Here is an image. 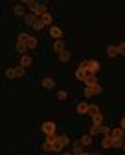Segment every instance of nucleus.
<instances>
[{"instance_id": "obj_5", "label": "nucleus", "mask_w": 125, "mask_h": 155, "mask_svg": "<svg viewBox=\"0 0 125 155\" xmlns=\"http://www.w3.org/2000/svg\"><path fill=\"white\" fill-rule=\"evenodd\" d=\"M50 37H53L55 41H61V39H62V30L57 28V26H52L50 28Z\"/></svg>"}, {"instance_id": "obj_18", "label": "nucleus", "mask_w": 125, "mask_h": 155, "mask_svg": "<svg viewBox=\"0 0 125 155\" xmlns=\"http://www.w3.org/2000/svg\"><path fill=\"white\" fill-rule=\"evenodd\" d=\"M33 28L37 30V31H40V30H44L46 26H44V22H43V18H40V17H37V21L33 22Z\"/></svg>"}, {"instance_id": "obj_27", "label": "nucleus", "mask_w": 125, "mask_h": 155, "mask_svg": "<svg viewBox=\"0 0 125 155\" xmlns=\"http://www.w3.org/2000/svg\"><path fill=\"white\" fill-rule=\"evenodd\" d=\"M43 150H44V151H53V142L46 140V142L43 144Z\"/></svg>"}, {"instance_id": "obj_28", "label": "nucleus", "mask_w": 125, "mask_h": 155, "mask_svg": "<svg viewBox=\"0 0 125 155\" xmlns=\"http://www.w3.org/2000/svg\"><path fill=\"white\" fill-rule=\"evenodd\" d=\"M57 98H59V100H61V102H65V100H66V98H68V94H66V92H65V91H59V92H57Z\"/></svg>"}, {"instance_id": "obj_4", "label": "nucleus", "mask_w": 125, "mask_h": 155, "mask_svg": "<svg viewBox=\"0 0 125 155\" xmlns=\"http://www.w3.org/2000/svg\"><path fill=\"white\" fill-rule=\"evenodd\" d=\"M87 72L88 74H98L99 72V63L98 61H87Z\"/></svg>"}, {"instance_id": "obj_15", "label": "nucleus", "mask_w": 125, "mask_h": 155, "mask_svg": "<svg viewBox=\"0 0 125 155\" xmlns=\"http://www.w3.org/2000/svg\"><path fill=\"white\" fill-rule=\"evenodd\" d=\"M70 57H72V54H70L68 50H65V52L59 54V61H61V63H66V61H70Z\"/></svg>"}, {"instance_id": "obj_19", "label": "nucleus", "mask_w": 125, "mask_h": 155, "mask_svg": "<svg viewBox=\"0 0 125 155\" xmlns=\"http://www.w3.org/2000/svg\"><path fill=\"white\" fill-rule=\"evenodd\" d=\"M37 21V15H33V13H28L26 17H24V22L26 24H30V26H33V22Z\"/></svg>"}, {"instance_id": "obj_34", "label": "nucleus", "mask_w": 125, "mask_h": 155, "mask_svg": "<svg viewBox=\"0 0 125 155\" xmlns=\"http://www.w3.org/2000/svg\"><path fill=\"white\" fill-rule=\"evenodd\" d=\"M111 131H112L111 127H105V126H101V133H103V135H111Z\"/></svg>"}, {"instance_id": "obj_24", "label": "nucleus", "mask_w": 125, "mask_h": 155, "mask_svg": "<svg viewBox=\"0 0 125 155\" xmlns=\"http://www.w3.org/2000/svg\"><path fill=\"white\" fill-rule=\"evenodd\" d=\"M26 45H28V50H31V48H35L37 46V37H33V35H30V39L26 41Z\"/></svg>"}, {"instance_id": "obj_22", "label": "nucleus", "mask_w": 125, "mask_h": 155, "mask_svg": "<svg viewBox=\"0 0 125 155\" xmlns=\"http://www.w3.org/2000/svg\"><path fill=\"white\" fill-rule=\"evenodd\" d=\"M15 15L26 17V13H24V4H17V6H15Z\"/></svg>"}, {"instance_id": "obj_26", "label": "nucleus", "mask_w": 125, "mask_h": 155, "mask_svg": "<svg viewBox=\"0 0 125 155\" xmlns=\"http://www.w3.org/2000/svg\"><path fill=\"white\" fill-rule=\"evenodd\" d=\"M88 114H90V116L99 114V107H98V105H90V107H88Z\"/></svg>"}, {"instance_id": "obj_2", "label": "nucleus", "mask_w": 125, "mask_h": 155, "mask_svg": "<svg viewBox=\"0 0 125 155\" xmlns=\"http://www.w3.org/2000/svg\"><path fill=\"white\" fill-rule=\"evenodd\" d=\"M40 129H43V133L46 135V137H53L55 135V122H44L43 126H40Z\"/></svg>"}, {"instance_id": "obj_21", "label": "nucleus", "mask_w": 125, "mask_h": 155, "mask_svg": "<svg viewBox=\"0 0 125 155\" xmlns=\"http://www.w3.org/2000/svg\"><path fill=\"white\" fill-rule=\"evenodd\" d=\"M79 140H81L83 148H85V146H90V144H92V137H90V135H83V137H81Z\"/></svg>"}, {"instance_id": "obj_16", "label": "nucleus", "mask_w": 125, "mask_h": 155, "mask_svg": "<svg viewBox=\"0 0 125 155\" xmlns=\"http://www.w3.org/2000/svg\"><path fill=\"white\" fill-rule=\"evenodd\" d=\"M107 55H109V57H116V55H120L118 46H107Z\"/></svg>"}, {"instance_id": "obj_11", "label": "nucleus", "mask_w": 125, "mask_h": 155, "mask_svg": "<svg viewBox=\"0 0 125 155\" xmlns=\"http://www.w3.org/2000/svg\"><path fill=\"white\" fill-rule=\"evenodd\" d=\"M17 52H18L20 55H26V52H28V45L22 43V41H17Z\"/></svg>"}, {"instance_id": "obj_37", "label": "nucleus", "mask_w": 125, "mask_h": 155, "mask_svg": "<svg viewBox=\"0 0 125 155\" xmlns=\"http://www.w3.org/2000/svg\"><path fill=\"white\" fill-rule=\"evenodd\" d=\"M123 150H125V142H123Z\"/></svg>"}, {"instance_id": "obj_7", "label": "nucleus", "mask_w": 125, "mask_h": 155, "mask_svg": "<svg viewBox=\"0 0 125 155\" xmlns=\"http://www.w3.org/2000/svg\"><path fill=\"white\" fill-rule=\"evenodd\" d=\"M31 63H33V59H31V55H20V67L22 68H28V67H31Z\"/></svg>"}, {"instance_id": "obj_25", "label": "nucleus", "mask_w": 125, "mask_h": 155, "mask_svg": "<svg viewBox=\"0 0 125 155\" xmlns=\"http://www.w3.org/2000/svg\"><path fill=\"white\" fill-rule=\"evenodd\" d=\"M98 133H101V126H92V127H90V131H88L90 137H94V135H98Z\"/></svg>"}, {"instance_id": "obj_33", "label": "nucleus", "mask_w": 125, "mask_h": 155, "mask_svg": "<svg viewBox=\"0 0 125 155\" xmlns=\"http://www.w3.org/2000/svg\"><path fill=\"white\" fill-rule=\"evenodd\" d=\"M118 50H120V55H125V43L118 45Z\"/></svg>"}, {"instance_id": "obj_29", "label": "nucleus", "mask_w": 125, "mask_h": 155, "mask_svg": "<svg viewBox=\"0 0 125 155\" xmlns=\"http://www.w3.org/2000/svg\"><path fill=\"white\" fill-rule=\"evenodd\" d=\"M90 89H92L94 96H96V94H101V91H103V89H101V85H96V87H90Z\"/></svg>"}, {"instance_id": "obj_31", "label": "nucleus", "mask_w": 125, "mask_h": 155, "mask_svg": "<svg viewBox=\"0 0 125 155\" xmlns=\"http://www.w3.org/2000/svg\"><path fill=\"white\" fill-rule=\"evenodd\" d=\"M24 6H28V8H31V9H33V8L37 6V2H33V0H26V2H24Z\"/></svg>"}, {"instance_id": "obj_14", "label": "nucleus", "mask_w": 125, "mask_h": 155, "mask_svg": "<svg viewBox=\"0 0 125 155\" xmlns=\"http://www.w3.org/2000/svg\"><path fill=\"white\" fill-rule=\"evenodd\" d=\"M112 144H114L112 137H111V135H105V139L101 140V146H103V148H112Z\"/></svg>"}, {"instance_id": "obj_10", "label": "nucleus", "mask_w": 125, "mask_h": 155, "mask_svg": "<svg viewBox=\"0 0 125 155\" xmlns=\"http://www.w3.org/2000/svg\"><path fill=\"white\" fill-rule=\"evenodd\" d=\"M65 50H66V46H65V41H62V39H61V41H55V45H53V52L55 54H61Z\"/></svg>"}, {"instance_id": "obj_35", "label": "nucleus", "mask_w": 125, "mask_h": 155, "mask_svg": "<svg viewBox=\"0 0 125 155\" xmlns=\"http://www.w3.org/2000/svg\"><path fill=\"white\" fill-rule=\"evenodd\" d=\"M17 72H18V78H22V76L26 74V68H22V67H18V68H17Z\"/></svg>"}, {"instance_id": "obj_13", "label": "nucleus", "mask_w": 125, "mask_h": 155, "mask_svg": "<svg viewBox=\"0 0 125 155\" xmlns=\"http://www.w3.org/2000/svg\"><path fill=\"white\" fill-rule=\"evenodd\" d=\"M87 74H88V72H87V68L77 67V70H75V78H77V80H81V81H83V80L87 78Z\"/></svg>"}, {"instance_id": "obj_36", "label": "nucleus", "mask_w": 125, "mask_h": 155, "mask_svg": "<svg viewBox=\"0 0 125 155\" xmlns=\"http://www.w3.org/2000/svg\"><path fill=\"white\" fill-rule=\"evenodd\" d=\"M121 129L125 131V118H121Z\"/></svg>"}, {"instance_id": "obj_12", "label": "nucleus", "mask_w": 125, "mask_h": 155, "mask_svg": "<svg viewBox=\"0 0 125 155\" xmlns=\"http://www.w3.org/2000/svg\"><path fill=\"white\" fill-rule=\"evenodd\" d=\"M40 85H43L44 89H53L55 87V81H53V78H44V80L40 81Z\"/></svg>"}, {"instance_id": "obj_3", "label": "nucleus", "mask_w": 125, "mask_h": 155, "mask_svg": "<svg viewBox=\"0 0 125 155\" xmlns=\"http://www.w3.org/2000/svg\"><path fill=\"white\" fill-rule=\"evenodd\" d=\"M83 83H85V87H96V85H99L96 74H87V78L83 80Z\"/></svg>"}, {"instance_id": "obj_20", "label": "nucleus", "mask_w": 125, "mask_h": 155, "mask_svg": "<svg viewBox=\"0 0 125 155\" xmlns=\"http://www.w3.org/2000/svg\"><path fill=\"white\" fill-rule=\"evenodd\" d=\"M92 126H103V114L101 113L96 114V116H92Z\"/></svg>"}, {"instance_id": "obj_23", "label": "nucleus", "mask_w": 125, "mask_h": 155, "mask_svg": "<svg viewBox=\"0 0 125 155\" xmlns=\"http://www.w3.org/2000/svg\"><path fill=\"white\" fill-rule=\"evenodd\" d=\"M40 18H43L44 26H50V28H52V13H44V15L40 17Z\"/></svg>"}, {"instance_id": "obj_32", "label": "nucleus", "mask_w": 125, "mask_h": 155, "mask_svg": "<svg viewBox=\"0 0 125 155\" xmlns=\"http://www.w3.org/2000/svg\"><path fill=\"white\" fill-rule=\"evenodd\" d=\"M85 96H87V98L94 96V92H92V89H90V87H85Z\"/></svg>"}, {"instance_id": "obj_9", "label": "nucleus", "mask_w": 125, "mask_h": 155, "mask_svg": "<svg viewBox=\"0 0 125 155\" xmlns=\"http://www.w3.org/2000/svg\"><path fill=\"white\" fill-rule=\"evenodd\" d=\"M88 104L87 102H81V104H77V107H75V111L79 113V114H88Z\"/></svg>"}, {"instance_id": "obj_30", "label": "nucleus", "mask_w": 125, "mask_h": 155, "mask_svg": "<svg viewBox=\"0 0 125 155\" xmlns=\"http://www.w3.org/2000/svg\"><path fill=\"white\" fill-rule=\"evenodd\" d=\"M28 39H30V35H28V33H20V35H18V41H22V43H26Z\"/></svg>"}, {"instance_id": "obj_1", "label": "nucleus", "mask_w": 125, "mask_h": 155, "mask_svg": "<svg viewBox=\"0 0 125 155\" xmlns=\"http://www.w3.org/2000/svg\"><path fill=\"white\" fill-rule=\"evenodd\" d=\"M68 142H70V140H68L66 135H57V139H55V142H53V151H61Z\"/></svg>"}, {"instance_id": "obj_17", "label": "nucleus", "mask_w": 125, "mask_h": 155, "mask_svg": "<svg viewBox=\"0 0 125 155\" xmlns=\"http://www.w3.org/2000/svg\"><path fill=\"white\" fill-rule=\"evenodd\" d=\"M6 78H8V80H15V78H18L17 68H8V70H6Z\"/></svg>"}, {"instance_id": "obj_8", "label": "nucleus", "mask_w": 125, "mask_h": 155, "mask_svg": "<svg viewBox=\"0 0 125 155\" xmlns=\"http://www.w3.org/2000/svg\"><path fill=\"white\" fill-rule=\"evenodd\" d=\"M123 133H125V131H123L121 127H116V129L111 131V137H112L114 140H123Z\"/></svg>"}, {"instance_id": "obj_6", "label": "nucleus", "mask_w": 125, "mask_h": 155, "mask_svg": "<svg viewBox=\"0 0 125 155\" xmlns=\"http://www.w3.org/2000/svg\"><path fill=\"white\" fill-rule=\"evenodd\" d=\"M31 13H33V15H37V17H43L44 13H48V9H46V6H44V4H37V6L31 9Z\"/></svg>"}]
</instances>
